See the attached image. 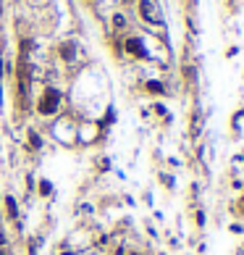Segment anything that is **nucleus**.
Returning a JSON list of instances; mask_svg holds the SVG:
<instances>
[{
  "label": "nucleus",
  "mask_w": 244,
  "mask_h": 255,
  "mask_svg": "<svg viewBox=\"0 0 244 255\" xmlns=\"http://www.w3.org/2000/svg\"><path fill=\"white\" fill-rule=\"evenodd\" d=\"M200 127H202V113L200 108H195V113H192V137L200 134Z\"/></svg>",
  "instance_id": "nucleus-9"
},
{
  "label": "nucleus",
  "mask_w": 244,
  "mask_h": 255,
  "mask_svg": "<svg viewBox=\"0 0 244 255\" xmlns=\"http://www.w3.org/2000/svg\"><path fill=\"white\" fill-rule=\"evenodd\" d=\"M129 255H142V253H129Z\"/></svg>",
  "instance_id": "nucleus-17"
},
{
  "label": "nucleus",
  "mask_w": 244,
  "mask_h": 255,
  "mask_svg": "<svg viewBox=\"0 0 244 255\" xmlns=\"http://www.w3.org/2000/svg\"><path fill=\"white\" fill-rule=\"evenodd\" d=\"M58 108H61V92H58L55 87H48L40 97V106H37V110H40L42 116H55Z\"/></svg>",
  "instance_id": "nucleus-1"
},
{
  "label": "nucleus",
  "mask_w": 244,
  "mask_h": 255,
  "mask_svg": "<svg viewBox=\"0 0 244 255\" xmlns=\"http://www.w3.org/2000/svg\"><path fill=\"white\" fill-rule=\"evenodd\" d=\"M42 147V137L34 132V129H29L27 132V150H32V153H37V150Z\"/></svg>",
  "instance_id": "nucleus-6"
},
{
  "label": "nucleus",
  "mask_w": 244,
  "mask_h": 255,
  "mask_svg": "<svg viewBox=\"0 0 244 255\" xmlns=\"http://www.w3.org/2000/svg\"><path fill=\"white\" fill-rule=\"evenodd\" d=\"M124 50L134 58H139V61H147L150 58V50H147V45L142 37H129V40L124 42Z\"/></svg>",
  "instance_id": "nucleus-2"
},
{
  "label": "nucleus",
  "mask_w": 244,
  "mask_h": 255,
  "mask_svg": "<svg viewBox=\"0 0 244 255\" xmlns=\"http://www.w3.org/2000/svg\"><path fill=\"white\" fill-rule=\"evenodd\" d=\"M145 92L147 95H155V97H163L168 90H165V84L160 79H150V82H145Z\"/></svg>",
  "instance_id": "nucleus-5"
},
{
  "label": "nucleus",
  "mask_w": 244,
  "mask_h": 255,
  "mask_svg": "<svg viewBox=\"0 0 244 255\" xmlns=\"http://www.w3.org/2000/svg\"><path fill=\"white\" fill-rule=\"evenodd\" d=\"M113 24H115V29H124V27H126V18L121 16V14H115V16H113Z\"/></svg>",
  "instance_id": "nucleus-12"
},
{
  "label": "nucleus",
  "mask_w": 244,
  "mask_h": 255,
  "mask_svg": "<svg viewBox=\"0 0 244 255\" xmlns=\"http://www.w3.org/2000/svg\"><path fill=\"white\" fill-rule=\"evenodd\" d=\"M195 221H197V226H205V213L197 211V213H195Z\"/></svg>",
  "instance_id": "nucleus-14"
},
{
  "label": "nucleus",
  "mask_w": 244,
  "mask_h": 255,
  "mask_svg": "<svg viewBox=\"0 0 244 255\" xmlns=\"http://www.w3.org/2000/svg\"><path fill=\"white\" fill-rule=\"evenodd\" d=\"M228 232H231V234H244V226H242V221H236V224H231V226H228Z\"/></svg>",
  "instance_id": "nucleus-13"
},
{
  "label": "nucleus",
  "mask_w": 244,
  "mask_h": 255,
  "mask_svg": "<svg viewBox=\"0 0 244 255\" xmlns=\"http://www.w3.org/2000/svg\"><path fill=\"white\" fill-rule=\"evenodd\" d=\"M50 192H53V184H50L48 179H42V182H40V195H45V198H48Z\"/></svg>",
  "instance_id": "nucleus-11"
},
{
  "label": "nucleus",
  "mask_w": 244,
  "mask_h": 255,
  "mask_svg": "<svg viewBox=\"0 0 244 255\" xmlns=\"http://www.w3.org/2000/svg\"><path fill=\"white\" fill-rule=\"evenodd\" d=\"M5 216H8L11 221L18 219V205H16V198H14V195H8V198H5Z\"/></svg>",
  "instance_id": "nucleus-7"
},
{
  "label": "nucleus",
  "mask_w": 244,
  "mask_h": 255,
  "mask_svg": "<svg viewBox=\"0 0 244 255\" xmlns=\"http://www.w3.org/2000/svg\"><path fill=\"white\" fill-rule=\"evenodd\" d=\"M61 55H63V61H71V58H74V45L66 42V45L61 48Z\"/></svg>",
  "instance_id": "nucleus-10"
},
{
  "label": "nucleus",
  "mask_w": 244,
  "mask_h": 255,
  "mask_svg": "<svg viewBox=\"0 0 244 255\" xmlns=\"http://www.w3.org/2000/svg\"><path fill=\"white\" fill-rule=\"evenodd\" d=\"M231 216H234V219H239V221H244V195H239V200L231 205Z\"/></svg>",
  "instance_id": "nucleus-8"
},
{
  "label": "nucleus",
  "mask_w": 244,
  "mask_h": 255,
  "mask_svg": "<svg viewBox=\"0 0 244 255\" xmlns=\"http://www.w3.org/2000/svg\"><path fill=\"white\" fill-rule=\"evenodd\" d=\"M5 242H8V234H5V232H3V226H0V247H3Z\"/></svg>",
  "instance_id": "nucleus-15"
},
{
  "label": "nucleus",
  "mask_w": 244,
  "mask_h": 255,
  "mask_svg": "<svg viewBox=\"0 0 244 255\" xmlns=\"http://www.w3.org/2000/svg\"><path fill=\"white\" fill-rule=\"evenodd\" d=\"M242 127H244V108L234 110V113H231V121H228V134H231L234 142L242 140Z\"/></svg>",
  "instance_id": "nucleus-3"
},
{
  "label": "nucleus",
  "mask_w": 244,
  "mask_h": 255,
  "mask_svg": "<svg viewBox=\"0 0 244 255\" xmlns=\"http://www.w3.org/2000/svg\"><path fill=\"white\" fill-rule=\"evenodd\" d=\"M139 16H142L145 21H150V24H160V14H158V8H155L152 0H139Z\"/></svg>",
  "instance_id": "nucleus-4"
},
{
  "label": "nucleus",
  "mask_w": 244,
  "mask_h": 255,
  "mask_svg": "<svg viewBox=\"0 0 244 255\" xmlns=\"http://www.w3.org/2000/svg\"><path fill=\"white\" fill-rule=\"evenodd\" d=\"M0 255H8V253H5V250H3V247H0Z\"/></svg>",
  "instance_id": "nucleus-16"
}]
</instances>
